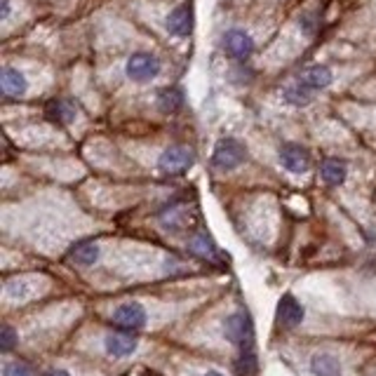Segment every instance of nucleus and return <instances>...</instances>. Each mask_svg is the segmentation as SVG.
Returning <instances> with one entry per match:
<instances>
[{
    "label": "nucleus",
    "mask_w": 376,
    "mask_h": 376,
    "mask_svg": "<svg viewBox=\"0 0 376 376\" xmlns=\"http://www.w3.org/2000/svg\"><path fill=\"white\" fill-rule=\"evenodd\" d=\"M244 158H247V151H244V146L240 144L238 139H222L214 148V155H212V165L217 167V170L222 172H231V170H238Z\"/></svg>",
    "instance_id": "nucleus-1"
},
{
    "label": "nucleus",
    "mask_w": 376,
    "mask_h": 376,
    "mask_svg": "<svg viewBox=\"0 0 376 376\" xmlns=\"http://www.w3.org/2000/svg\"><path fill=\"white\" fill-rule=\"evenodd\" d=\"M195 160V153L186 146H170L167 151H163L158 160V167L165 174H183Z\"/></svg>",
    "instance_id": "nucleus-2"
},
{
    "label": "nucleus",
    "mask_w": 376,
    "mask_h": 376,
    "mask_svg": "<svg viewBox=\"0 0 376 376\" xmlns=\"http://www.w3.org/2000/svg\"><path fill=\"white\" fill-rule=\"evenodd\" d=\"M160 73V59L148 52H136L127 59V75L136 82H148Z\"/></svg>",
    "instance_id": "nucleus-3"
},
{
    "label": "nucleus",
    "mask_w": 376,
    "mask_h": 376,
    "mask_svg": "<svg viewBox=\"0 0 376 376\" xmlns=\"http://www.w3.org/2000/svg\"><path fill=\"white\" fill-rule=\"evenodd\" d=\"M224 50L226 55L233 57L235 62H247L254 55V40L249 33L240 31V28H231L224 35Z\"/></svg>",
    "instance_id": "nucleus-4"
},
{
    "label": "nucleus",
    "mask_w": 376,
    "mask_h": 376,
    "mask_svg": "<svg viewBox=\"0 0 376 376\" xmlns=\"http://www.w3.org/2000/svg\"><path fill=\"white\" fill-rule=\"evenodd\" d=\"M226 337H229L231 343L240 346V348L252 343L254 330H252V320H249V315L242 313V310L233 313L231 318L226 320Z\"/></svg>",
    "instance_id": "nucleus-5"
},
{
    "label": "nucleus",
    "mask_w": 376,
    "mask_h": 376,
    "mask_svg": "<svg viewBox=\"0 0 376 376\" xmlns=\"http://www.w3.org/2000/svg\"><path fill=\"white\" fill-rule=\"evenodd\" d=\"M113 322H116L120 330H127V332H136L146 325V310L141 303H123L118 306V310L113 313Z\"/></svg>",
    "instance_id": "nucleus-6"
},
{
    "label": "nucleus",
    "mask_w": 376,
    "mask_h": 376,
    "mask_svg": "<svg viewBox=\"0 0 376 376\" xmlns=\"http://www.w3.org/2000/svg\"><path fill=\"white\" fill-rule=\"evenodd\" d=\"M280 163L292 174H306L310 170V155L299 144H285L280 148Z\"/></svg>",
    "instance_id": "nucleus-7"
},
{
    "label": "nucleus",
    "mask_w": 376,
    "mask_h": 376,
    "mask_svg": "<svg viewBox=\"0 0 376 376\" xmlns=\"http://www.w3.org/2000/svg\"><path fill=\"white\" fill-rule=\"evenodd\" d=\"M278 320H280V325L287 327V330L301 325L303 322V306L292 294H285L278 303Z\"/></svg>",
    "instance_id": "nucleus-8"
},
{
    "label": "nucleus",
    "mask_w": 376,
    "mask_h": 376,
    "mask_svg": "<svg viewBox=\"0 0 376 376\" xmlns=\"http://www.w3.org/2000/svg\"><path fill=\"white\" fill-rule=\"evenodd\" d=\"M190 28H193V12H190V5H179L177 10L170 12V17H167V31L172 35H179V38H183V35L190 33Z\"/></svg>",
    "instance_id": "nucleus-9"
},
{
    "label": "nucleus",
    "mask_w": 376,
    "mask_h": 376,
    "mask_svg": "<svg viewBox=\"0 0 376 376\" xmlns=\"http://www.w3.org/2000/svg\"><path fill=\"white\" fill-rule=\"evenodd\" d=\"M106 350L113 357H127L136 350V339L132 332H113L106 337Z\"/></svg>",
    "instance_id": "nucleus-10"
},
{
    "label": "nucleus",
    "mask_w": 376,
    "mask_h": 376,
    "mask_svg": "<svg viewBox=\"0 0 376 376\" xmlns=\"http://www.w3.org/2000/svg\"><path fill=\"white\" fill-rule=\"evenodd\" d=\"M0 87H3L5 97H21L26 92L28 82L24 73H19L17 69H3V73H0Z\"/></svg>",
    "instance_id": "nucleus-11"
},
{
    "label": "nucleus",
    "mask_w": 376,
    "mask_h": 376,
    "mask_svg": "<svg viewBox=\"0 0 376 376\" xmlns=\"http://www.w3.org/2000/svg\"><path fill=\"white\" fill-rule=\"evenodd\" d=\"M69 256L75 266H92V264H97V259H99V244L92 240L75 242L73 247H71Z\"/></svg>",
    "instance_id": "nucleus-12"
},
{
    "label": "nucleus",
    "mask_w": 376,
    "mask_h": 376,
    "mask_svg": "<svg viewBox=\"0 0 376 376\" xmlns=\"http://www.w3.org/2000/svg\"><path fill=\"white\" fill-rule=\"evenodd\" d=\"M313 97H315V89H310L303 78L299 82H292V85H287L283 92V99L292 106H306L313 101Z\"/></svg>",
    "instance_id": "nucleus-13"
},
{
    "label": "nucleus",
    "mask_w": 376,
    "mask_h": 376,
    "mask_svg": "<svg viewBox=\"0 0 376 376\" xmlns=\"http://www.w3.org/2000/svg\"><path fill=\"white\" fill-rule=\"evenodd\" d=\"M320 174L330 186H341L346 181V174H348V167H346L343 160H339V158H327L320 167Z\"/></svg>",
    "instance_id": "nucleus-14"
},
{
    "label": "nucleus",
    "mask_w": 376,
    "mask_h": 376,
    "mask_svg": "<svg viewBox=\"0 0 376 376\" xmlns=\"http://www.w3.org/2000/svg\"><path fill=\"white\" fill-rule=\"evenodd\" d=\"M45 118L57 125H66L75 118V109L64 99H52L50 104L45 106Z\"/></svg>",
    "instance_id": "nucleus-15"
},
{
    "label": "nucleus",
    "mask_w": 376,
    "mask_h": 376,
    "mask_svg": "<svg viewBox=\"0 0 376 376\" xmlns=\"http://www.w3.org/2000/svg\"><path fill=\"white\" fill-rule=\"evenodd\" d=\"M310 369H313V374L318 376H341V365H339V360L334 355H315L313 362H310Z\"/></svg>",
    "instance_id": "nucleus-16"
},
{
    "label": "nucleus",
    "mask_w": 376,
    "mask_h": 376,
    "mask_svg": "<svg viewBox=\"0 0 376 376\" xmlns=\"http://www.w3.org/2000/svg\"><path fill=\"white\" fill-rule=\"evenodd\" d=\"M190 252L193 254H198L200 259H219V249H217V244L212 242V238L210 235H205V233H198V235L190 240Z\"/></svg>",
    "instance_id": "nucleus-17"
},
{
    "label": "nucleus",
    "mask_w": 376,
    "mask_h": 376,
    "mask_svg": "<svg viewBox=\"0 0 376 376\" xmlns=\"http://www.w3.org/2000/svg\"><path fill=\"white\" fill-rule=\"evenodd\" d=\"M303 80H306V85L310 89L320 92V89L332 85V73H330V69H325V66H310L306 73H303Z\"/></svg>",
    "instance_id": "nucleus-18"
},
{
    "label": "nucleus",
    "mask_w": 376,
    "mask_h": 376,
    "mask_svg": "<svg viewBox=\"0 0 376 376\" xmlns=\"http://www.w3.org/2000/svg\"><path fill=\"white\" fill-rule=\"evenodd\" d=\"M158 106L167 113H174L183 106V92L177 87H170V89H163L158 94Z\"/></svg>",
    "instance_id": "nucleus-19"
},
{
    "label": "nucleus",
    "mask_w": 376,
    "mask_h": 376,
    "mask_svg": "<svg viewBox=\"0 0 376 376\" xmlns=\"http://www.w3.org/2000/svg\"><path fill=\"white\" fill-rule=\"evenodd\" d=\"M256 357H254V353H242L240 357L235 360V365H233V372H235L238 376H252L254 372H256Z\"/></svg>",
    "instance_id": "nucleus-20"
},
{
    "label": "nucleus",
    "mask_w": 376,
    "mask_h": 376,
    "mask_svg": "<svg viewBox=\"0 0 376 376\" xmlns=\"http://www.w3.org/2000/svg\"><path fill=\"white\" fill-rule=\"evenodd\" d=\"M15 343H17V332L12 330L10 325H5L3 332H0V350H3V353H10V350L15 348Z\"/></svg>",
    "instance_id": "nucleus-21"
},
{
    "label": "nucleus",
    "mask_w": 376,
    "mask_h": 376,
    "mask_svg": "<svg viewBox=\"0 0 376 376\" xmlns=\"http://www.w3.org/2000/svg\"><path fill=\"white\" fill-rule=\"evenodd\" d=\"M5 376H33V372L28 369V365H24V362H10V365L5 367Z\"/></svg>",
    "instance_id": "nucleus-22"
},
{
    "label": "nucleus",
    "mask_w": 376,
    "mask_h": 376,
    "mask_svg": "<svg viewBox=\"0 0 376 376\" xmlns=\"http://www.w3.org/2000/svg\"><path fill=\"white\" fill-rule=\"evenodd\" d=\"M10 17V0H0V19H8Z\"/></svg>",
    "instance_id": "nucleus-23"
},
{
    "label": "nucleus",
    "mask_w": 376,
    "mask_h": 376,
    "mask_svg": "<svg viewBox=\"0 0 376 376\" xmlns=\"http://www.w3.org/2000/svg\"><path fill=\"white\" fill-rule=\"evenodd\" d=\"M45 376H71V374L64 372V369H52V372H47Z\"/></svg>",
    "instance_id": "nucleus-24"
},
{
    "label": "nucleus",
    "mask_w": 376,
    "mask_h": 376,
    "mask_svg": "<svg viewBox=\"0 0 376 376\" xmlns=\"http://www.w3.org/2000/svg\"><path fill=\"white\" fill-rule=\"evenodd\" d=\"M205 376H224V374H219V372H207Z\"/></svg>",
    "instance_id": "nucleus-25"
}]
</instances>
